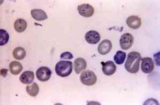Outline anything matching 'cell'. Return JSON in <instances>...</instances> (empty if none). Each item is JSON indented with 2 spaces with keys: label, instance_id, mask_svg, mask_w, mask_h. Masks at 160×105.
<instances>
[{
  "label": "cell",
  "instance_id": "cell-1",
  "mask_svg": "<svg viewBox=\"0 0 160 105\" xmlns=\"http://www.w3.org/2000/svg\"><path fill=\"white\" fill-rule=\"evenodd\" d=\"M141 59V55L139 52L133 51L129 53L125 64V68L126 71L131 74L138 73L140 68V62Z\"/></svg>",
  "mask_w": 160,
  "mask_h": 105
},
{
  "label": "cell",
  "instance_id": "cell-2",
  "mask_svg": "<svg viewBox=\"0 0 160 105\" xmlns=\"http://www.w3.org/2000/svg\"><path fill=\"white\" fill-rule=\"evenodd\" d=\"M55 70L57 74L60 76L67 77L72 72V62L69 61H60L56 65Z\"/></svg>",
  "mask_w": 160,
  "mask_h": 105
},
{
  "label": "cell",
  "instance_id": "cell-3",
  "mask_svg": "<svg viewBox=\"0 0 160 105\" xmlns=\"http://www.w3.org/2000/svg\"><path fill=\"white\" fill-rule=\"evenodd\" d=\"M80 80L83 84L92 86L97 82V77L93 71L87 70L83 71L80 76Z\"/></svg>",
  "mask_w": 160,
  "mask_h": 105
},
{
  "label": "cell",
  "instance_id": "cell-4",
  "mask_svg": "<svg viewBox=\"0 0 160 105\" xmlns=\"http://www.w3.org/2000/svg\"><path fill=\"white\" fill-rule=\"evenodd\" d=\"M51 71L47 67H41L36 71V76L38 80L41 82H46L51 77Z\"/></svg>",
  "mask_w": 160,
  "mask_h": 105
},
{
  "label": "cell",
  "instance_id": "cell-5",
  "mask_svg": "<svg viewBox=\"0 0 160 105\" xmlns=\"http://www.w3.org/2000/svg\"><path fill=\"white\" fill-rule=\"evenodd\" d=\"M134 42V38L132 34L125 33L120 39V45L122 49L127 50L132 47Z\"/></svg>",
  "mask_w": 160,
  "mask_h": 105
},
{
  "label": "cell",
  "instance_id": "cell-6",
  "mask_svg": "<svg viewBox=\"0 0 160 105\" xmlns=\"http://www.w3.org/2000/svg\"><path fill=\"white\" fill-rule=\"evenodd\" d=\"M78 10L80 15L86 18L92 17L95 11L93 7L89 4H82L78 6Z\"/></svg>",
  "mask_w": 160,
  "mask_h": 105
},
{
  "label": "cell",
  "instance_id": "cell-7",
  "mask_svg": "<svg viewBox=\"0 0 160 105\" xmlns=\"http://www.w3.org/2000/svg\"><path fill=\"white\" fill-rule=\"evenodd\" d=\"M141 70L143 73L149 74L154 69V64L152 59L150 57H145L141 59Z\"/></svg>",
  "mask_w": 160,
  "mask_h": 105
},
{
  "label": "cell",
  "instance_id": "cell-8",
  "mask_svg": "<svg viewBox=\"0 0 160 105\" xmlns=\"http://www.w3.org/2000/svg\"><path fill=\"white\" fill-rule=\"evenodd\" d=\"M101 64L103 73L107 76L113 75L116 71V66L112 61H108L105 62H102Z\"/></svg>",
  "mask_w": 160,
  "mask_h": 105
},
{
  "label": "cell",
  "instance_id": "cell-9",
  "mask_svg": "<svg viewBox=\"0 0 160 105\" xmlns=\"http://www.w3.org/2000/svg\"><path fill=\"white\" fill-rule=\"evenodd\" d=\"M112 47V44L109 39H104L100 43L98 47V51L99 54L105 55L110 52Z\"/></svg>",
  "mask_w": 160,
  "mask_h": 105
},
{
  "label": "cell",
  "instance_id": "cell-10",
  "mask_svg": "<svg viewBox=\"0 0 160 105\" xmlns=\"http://www.w3.org/2000/svg\"><path fill=\"white\" fill-rule=\"evenodd\" d=\"M85 39L88 43L95 44L99 42L101 39V36L97 31L90 30L86 33Z\"/></svg>",
  "mask_w": 160,
  "mask_h": 105
},
{
  "label": "cell",
  "instance_id": "cell-11",
  "mask_svg": "<svg viewBox=\"0 0 160 105\" xmlns=\"http://www.w3.org/2000/svg\"><path fill=\"white\" fill-rule=\"evenodd\" d=\"M128 26L133 30H137L141 26V19L138 16H132L126 20Z\"/></svg>",
  "mask_w": 160,
  "mask_h": 105
},
{
  "label": "cell",
  "instance_id": "cell-12",
  "mask_svg": "<svg viewBox=\"0 0 160 105\" xmlns=\"http://www.w3.org/2000/svg\"><path fill=\"white\" fill-rule=\"evenodd\" d=\"M87 68V62L84 59L78 58L75 59L74 62V68L76 74H80V72L86 70Z\"/></svg>",
  "mask_w": 160,
  "mask_h": 105
},
{
  "label": "cell",
  "instance_id": "cell-13",
  "mask_svg": "<svg viewBox=\"0 0 160 105\" xmlns=\"http://www.w3.org/2000/svg\"><path fill=\"white\" fill-rule=\"evenodd\" d=\"M34 75L32 71H25L23 72L19 77V80L24 84H30L34 80Z\"/></svg>",
  "mask_w": 160,
  "mask_h": 105
},
{
  "label": "cell",
  "instance_id": "cell-14",
  "mask_svg": "<svg viewBox=\"0 0 160 105\" xmlns=\"http://www.w3.org/2000/svg\"><path fill=\"white\" fill-rule=\"evenodd\" d=\"M31 15L36 21H43L48 19L46 12L41 9H33L31 11Z\"/></svg>",
  "mask_w": 160,
  "mask_h": 105
},
{
  "label": "cell",
  "instance_id": "cell-15",
  "mask_svg": "<svg viewBox=\"0 0 160 105\" xmlns=\"http://www.w3.org/2000/svg\"><path fill=\"white\" fill-rule=\"evenodd\" d=\"M23 70V66L21 63L18 62L13 61L9 65L10 73L14 75H18Z\"/></svg>",
  "mask_w": 160,
  "mask_h": 105
},
{
  "label": "cell",
  "instance_id": "cell-16",
  "mask_svg": "<svg viewBox=\"0 0 160 105\" xmlns=\"http://www.w3.org/2000/svg\"><path fill=\"white\" fill-rule=\"evenodd\" d=\"M27 23L24 19L19 18L14 23V28L18 33H22L27 29Z\"/></svg>",
  "mask_w": 160,
  "mask_h": 105
},
{
  "label": "cell",
  "instance_id": "cell-17",
  "mask_svg": "<svg viewBox=\"0 0 160 105\" xmlns=\"http://www.w3.org/2000/svg\"><path fill=\"white\" fill-rule=\"evenodd\" d=\"M26 91L29 96L36 97L39 92V88L36 83H33L31 85H28Z\"/></svg>",
  "mask_w": 160,
  "mask_h": 105
},
{
  "label": "cell",
  "instance_id": "cell-18",
  "mask_svg": "<svg viewBox=\"0 0 160 105\" xmlns=\"http://www.w3.org/2000/svg\"><path fill=\"white\" fill-rule=\"evenodd\" d=\"M12 55L17 60H22L26 56V51L22 47H17L12 52Z\"/></svg>",
  "mask_w": 160,
  "mask_h": 105
},
{
  "label": "cell",
  "instance_id": "cell-19",
  "mask_svg": "<svg viewBox=\"0 0 160 105\" xmlns=\"http://www.w3.org/2000/svg\"><path fill=\"white\" fill-rule=\"evenodd\" d=\"M126 54L122 51H118L114 55V60L117 64L122 65L124 63L126 58Z\"/></svg>",
  "mask_w": 160,
  "mask_h": 105
},
{
  "label": "cell",
  "instance_id": "cell-20",
  "mask_svg": "<svg viewBox=\"0 0 160 105\" xmlns=\"http://www.w3.org/2000/svg\"><path fill=\"white\" fill-rule=\"evenodd\" d=\"M0 33H1L0 45L2 46L8 43L9 39V35L8 32H7L6 30H2V29L0 30Z\"/></svg>",
  "mask_w": 160,
  "mask_h": 105
},
{
  "label": "cell",
  "instance_id": "cell-21",
  "mask_svg": "<svg viewBox=\"0 0 160 105\" xmlns=\"http://www.w3.org/2000/svg\"><path fill=\"white\" fill-rule=\"evenodd\" d=\"M60 58L62 59H72L73 58V56L69 52H65L61 54Z\"/></svg>",
  "mask_w": 160,
  "mask_h": 105
},
{
  "label": "cell",
  "instance_id": "cell-22",
  "mask_svg": "<svg viewBox=\"0 0 160 105\" xmlns=\"http://www.w3.org/2000/svg\"><path fill=\"white\" fill-rule=\"evenodd\" d=\"M8 70H7V69H2L1 70V74L2 76H3L4 77H6V75L8 73Z\"/></svg>",
  "mask_w": 160,
  "mask_h": 105
}]
</instances>
